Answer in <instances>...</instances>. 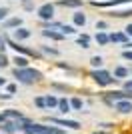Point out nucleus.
<instances>
[{
  "instance_id": "f257e3e1",
  "label": "nucleus",
  "mask_w": 132,
  "mask_h": 134,
  "mask_svg": "<svg viewBox=\"0 0 132 134\" xmlns=\"http://www.w3.org/2000/svg\"><path fill=\"white\" fill-rule=\"evenodd\" d=\"M12 76L20 84H34V82H38V80H42V72L36 70V68H30V66L28 68H14Z\"/></svg>"
},
{
  "instance_id": "f03ea898",
  "label": "nucleus",
  "mask_w": 132,
  "mask_h": 134,
  "mask_svg": "<svg viewBox=\"0 0 132 134\" xmlns=\"http://www.w3.org/2000/svg\"><path fill=\"white\" fill-rule=\"evenodd\" d=\"M92 80L98 86H110V84H114L116 82V78L112 76V74L108 72V70H102V68H98V70H92Z\"/></svg>"
},
{
  "instance_id": "7ed1b4c3",
  "label": "nucleus",
  "mask_w": 132,
  "mask_h": 134,
  "mask_svg": "<svg viewBox=\"0 0 132 134\" xmlns=\"http://www.w3.org/2000/svg\"><path fill=\"white\" fill-rule=\"evenodd\" d=\"M36 14H38L42 20H46V22H50L52 18H54V4H50V2H46V4L38 6V10H36Z\"/></svg>"
},
{
  "instance_id": "20e7f679",
  "label": "nucleus",
  "mask_w": 132,
  "mask_h": 134,
  "mask_svg": "<svg viewBox=\"0 0 132 134\" xmlns=\"http://www.w3.org/2000/svg\"><path fill=\"white\" fill-rule=\"evenodd\" d=\"M22 122H24V120H22ZM18 130H22V124L18 122V120H4V122H2V132L14 134V132H18Z\"/></svg>"
},
{
  "instance_id": "39448f33",
  "label": "nucleus",
  "mask_w": 132,
  "mask_h": 134,
  "mask_svg": "<svg viewBox=\"0 0 132 134\" xmlns=\"http://www.w3.org/2000/svg\"><path fill=\"white\" fill-rule=\"evenodd\" d=\"M50 122L60 124V126H68V128H74V130H78V128H80V122H76V120H64V118H50Z\"/></svg>"
},
{
  "instance_id": "423d86ee",
  "label": "nucleus",
  "mask_w": 132,
  "mask_h": 134,
  "mask_svg": "<svg viewBox=\"0 0 132 134\" xmlns=\"http://www.w3.org/2000/svg\"><path fill=\"white\" fill-rule=\"evenodd\" d=\"M114 108L120 114H130L132 112V102L130 100H120V102H114Z\"/></svg>"
},
{
  "instance_id": "0eeeda50",
  "label": "nucleus",
  "mask_w": 132,
  "mask_h": 134,
  "mask_svg": "<svg viewBox=\"0 0 132 134\" xmlns=\"http://www.w3.org/2000/svg\"><path fill=\"white\" fill-rule=\"evenodd\" d=\"M2 28L4 30H10V28H22V18H18V16H14V18H8L4 24H2Z\"/></svg>"
},
{
  "instance_id": "6e6552de",
  "label": "nucleus",
  "mask_w": 132,
  "mask_h": 134,
  "mask_svg": "<svg viewBox=\"0 0 132 134\" xmlns=\"http://www.w3.org/2000/svg\"><path fill=\"white\" fill-rule=\"evenodd\" d=\"M42 36H44V38H52V40H62V38H64V34H62V32H56V30H52V28L42 30Z\"/></svg>"
},
{
  "instance_id": "1a4fd4ad",
  "label": "nucleus",
  "mask_w": 132,
  "mask_h": 134,
  "mask_svg": "<svg viewBox=\"0 0 132 134\" xmlns=\"http://www.w3.org/2000/svg\"><path fill=\"white\" fill-rule=\"evenodd\" d=\"M94 40H96L100 46H106V44L110 42V34H106V32H102V30H98V32H96V36H94Z\"/></svg>"
},
{
  "instance_id": "9d476101",
  "label": "nucleus",
  "mask_w": 132,
  "mask_h": 134,
  "mask_svg": "<svg viewBox=\"0 0 132 134\" xmlns=\"http://www.w3.org/2000/svg\"><path fill=\"white\" fill-rule=\"evenodd\" d=\"M28 36H30V30H28V28H18V30H14V40H16V42L26 40Z\"/></svg>"
},
{
  "instance_id": "9b49d317",
  "label": "nucleus",
  "mask_w": 132,
  "mask_h": 134,
  "mask_svg": "<svg viewBox=\"0 0 132 134\" xmlns=\"http://www.w3.org/2000/svg\"><path fill=\"white\" fill-rule=\"evenodd\" d=\"M126 32H112L110 34V42H122V44H128L126 42Z\"/></svg>"
},
{
  "instance_id": "f8f14e48",
  "label": "nucleus",
  "mask_w": 132,
  "mask_h": 134,
  "mask_svg": "<svg viewBox=\"0 0 132 134\" xmlns=\"http://www.w3.org/2000/svg\"><path fill=\"white\" fill-rule=\"evenodd\" d=\"M2 114H4V116H6V120H8V118H12V120H24V116H22L20 112H18V110H12V108H8V110H4V112H2Z\"/></svg>"
},
{
  "instance_id": "ddd939ff",
  "label": "nucleus",
  "mask_w": 132,
  "mask_h": 134,
  "mask_svg": "<svg viewBox=\"0 0 132 134\" xmlns=\"http://www.w3.org/2000/svg\"><path fill=\"white\" fill-rule=\"evenodd\" d=\"M60 6H66V8H80L82 6V0H58Z\"/></svg>"
},
{
  "instance_id": "4468645a",
  "label": "nucleus",
  "mask_w": 132,
  "mask_h": 134,
  "mask_svg": "<svg viewBox=\"0 0 132 134\" xmlns=\"http://www.w3.org/2000/svg\"><path fill=\"white\" fill-rule=\"evenodd\" d=\"M12 62L16 64V68H28V58H26V56H18L16 54Z\"/></svg>"
},
{
  "instance_id": "2eb2a0df",
  "label": "nucleus",
  "mask_w": 132,
  "mask_h": 134,
  "mask_svg": "<svg viewBox=\"0 0 132 134\" xmlns=\"http://www.w3.org/2000/svg\"><path fill=\"white\" fill-rule=\"evenodd\" d=\"M72 20H74L76 26H84V24H86V16H84L82 12H74V14H72Z\"/></svg>"
},
{
  "instance_id": "dca6fc26",
  "label": "nucleus",
  "mask_w": 132,
  "mask_h": 134,
  "mask_svg": "<svg viewBox=\"0 0 132 134\" xmlns=\"http://www.w3.org/2000/svg\"><path fill=\"white\" fill-rule=\"evenodd\" d=\"M58 108H60L62 114H66V112H70L72 104H70V100H66V98H60V102H58Z\"/></svg>"
},
{
  "instance_id": "f3484780",
  "label": "nucleus",
  "mask_w": 132,
  "mask_h": 134,
  "mask_svg": "<svg viewBox=\"0 0 132 134\" xmlns=\"http://www.w3.org/2000/svg\"><path fill=\"white\" fill-rule=\"evenodd\" d=\"M44 98H46V108H48V110H50V108H56V106H58V102H60L56 96H52V94L44 96Z\"/></svg>"
},
{
  "instance_id": "a211bd4d",
  "label": "nucleus",
  "mask_w": 132,
  "mask_h": 134,
  "mask_svg": "<svg viewBox=\"0 0 132 134\" xmlns=\"http://www.w3.org/2000/svg\"><path fill=\"white\" fill-rule=\"evenodd\" d=\"M76 44H78V46H82V48H88V46H90V36H88V34L78 36V38H76Z\"/></svg>"
},
{
  "instance_id": "6ab92c4d",
  "label": "nucleus",
  "mask_w": 132,
  "mask_h": 134,
  "mask_svg": "<svg viewBox=\"0 0 132 134\" xmlns=\"http://www.w3.org/2000/svg\"><path fill=\"white\" fill-rule=\"evenodd\" d=\"M128 74H130V70H128V68H122V66L114 68V78H126Z\"/></svg>"
},
{
  "instance_id": "aec40b11",
  "label": "nucleus",
  "mask_w": 132,
  "mask_h": 134,
  "mask_svg": "<svg viewBox=\"0 0 132 134\" xmlns=\"http://www.w3.org/2000/svg\"><path fill=\"white\" fill-rule=\"evenodd\" d=\"M58 28H60V32L64 34V36H66V34H74V32H76L74 26H70V24H58Z\"/></svg>"
},
{
  "instance_id": "412c9836",
  "label": "nucleus",
  "mask_w": 132,
  "mask_h": 134,
  "mask_svg": "<svg viewBox=\"0 0 132 134\" xmlns=\"http://www.w3.org/2000/svg\"><path fill=\"white\" fill-rule=\"evenodd\" d=\"M90 64H92L94 70H98V68L102 66V58H100V56H92V58H90Z\"/></svg>"
},
{
  "instance_id": "4be33fe9",
  "label": "nucleus",
  "mask_w": 132,
  "mask_h": 134,
  "mask_svg": "<svg viewBox=\"0 0 132 134\" xmlns=\"http://www.w3.org/2000/svg\"><path fill=\"white\" fill-rule=\"evenodd\" d=\"M34 104L38 108H42V110H46V98H44V96H38V98L34 100Z\"/></svg>"
},
{
  "instance_id": "5701e85b",
  "label": "nucleus",
  "mask_w": 132,
  "mask_h": 134,
  "mask_svg": "<svg viewBox=\"0 0 132 134\" xmlns=\"http://www.w3.org/2000/svg\"><path fill=\"white\" fill-rule=\"evenodd\" d=\"M10 64V60H8V56L4 54V52H0V68H6Z\"/></svg>"
},
{
  "instance_id": "b1692460",
  "label": "nucleus",
  "mask_w": 132,
  "mask_h": 134,
  "mask_svg": "<svg viewBox=\"0 0 132 134\" xmlns=\"http://www.w3.org/2000/svg\"><path fill=\"white\" fill-rule=\"evenodd\" d=\"M70 104H72V108H74V110H80V108H82V100H80V98H72Z\"/></svg>"
},
{
  "instance_id": "393cba45",
  "label": "nucleus",
  "mask_w": 132,
  "mask_h": 134,
  "mask_svg": "<svg viewBox=\"0 0 132 134\" xmlns=\"http://www.w3.org/2000/svg\"><path fill=\"white\" fill-rule=\"evenodd\" d=\"M40 50H42L44 54H52V56H56V54H58V50H56V48H50V46H42Z\"/></svg>"
},
{
  "instance_id": "a878e982",
  "label": "nucleus",
  "mask_w": 132,
  "mask_h": 134,
  "mask_svg": "<svg viewBox=\"0 0 132 134\" xmlns=\"http://www.w3.org/2000/svg\"><path fill=\"white\" fill-rule=\"evenodd\" d=\"M6 46H8V38H6L4 34H0V52H4Z\"/></svg>"
},
{
  "instance_id": "bb28decb",
  "label": "nucleus",
  "mask_w": 132,
  "mask_h": 134,
  "mask_svg": "<svg viewBox=\"0 0 132 134\" xmlns=\"http://www.w3.org/2000/svg\"><path fill=\"white\" fill-rule=\"evenodd\" d=\"M112 16H118V18H126V16H132V10H124V12H112Z\"/></svg>"
},
{
  "instance_id": "cd10ccee",
  "label": "nucleus",
  "mask_w": 132,
  "mask_h": 134,
  "mask_svg": "<svg viewBox=\"0 0 132 134\" xmlns=\"http://www.w3.org/2000/svg\"><path fill=\"white\" fill-rule=\"evenodd\" d=\"M122 58H124V60H130V62H132V50H124V52H122Z\"/></svg>"
},
{
  "instance_id": "c85d7f7f",
  "label": "nucleus",
  "mask_w": 132,
  "mask_h": 134,
  "mask_svg": "<svg viewBox=\"0 0 132 134\" xmlns=\"http://www.w3.org/2000/svg\"><path fill=\"white\" fill-rule=\"evenodd\" d=\"M6 90H8V94H14V92H16V86H14V84H6Z\"/></svg>"
},
{
  "instance_id": "c756f323",
  "label": "nucleus",
  "mask_w": 132,
  "mask_h": 134,
  "mask_svg": "<svg viewBox=\"0 0 132 134\" xmlns=\"http://www.w3.org/2000/svg\"><path fill=\"white\" fill-rule=\"evenodd\" d=\"M124 90H126V92H132V80H126V82H124Z\"/></svg>"
},
{
  "instance_id": "7c9ffc66",
  "label": "nucleus",
  "mask_w": 132,
  "mask_h": 134,
  "mask_svg": "<svg viewBox=\"0 0 132 134\" xmlns=\"http://www.w3.org/2000/svg\"><path fill=\"white\" fill-rule=\"evenodd\" d=\"M6 14H8V8H0V22L6 18Z\"/></svg>"
},
{
  "instance_id": "2f4dec72",
  "label": "nucleus",
  "mask_w": 132,
  "mask_h": 134,
  "mask_svg": "<svg viewBox=\"0 0 132 134\" xmlns=\"http://www.w3.org/2000/svg\"><path fill=\"white\" fill-rule=\"evenodd\" d=\"M124 32H126V36H130V38H132V24H128V26L124 28Z\"/></svg>"
},
{
  "instance_id": "473e14b6",
  "label": "nucleus",
  "mask_w": 132,
  "mask_h": 134,
  "mask_svg": "<svg viewBox=\"0 0 132 134\" xmlns=\"http://www.w3.org/2000/svg\"><path fill=\"white\" fill-rule=\"evenodd\" d=\"M98 28H100V30H104V28H106V22H96V30H98Z\"/></svg>"
},
{
  "instance_id": "72a5a7b5",
  "label": "nucleus",
  "mask_w": 132,
  "mask_h": 134,
  "mask_svg": "<svg viewBox=\"0 0 132 134\" xmlns=\"http://www.w3.org/2000/svg\"><path fill=\"white\" fill-rule=\"evenodd\" d=\"M0 86H6V78H2V76H0Z\"/></svg>"
},
{
  "instance_id": "f704fd0d",
  "label": "nucleus",
  "mask_w": 132,
  "mask_h": 134,
  "mask_svg": "<svg viewBox=\"0 0 132 134\" xmlns=\"http://www.w3.org/2000/svg\"><path fill=\"white\" fill-rule=\"evenodd\" d=\"M128 70H130V74H132V66H130V68H128Z\"/></svg>"
}]
</instances>
